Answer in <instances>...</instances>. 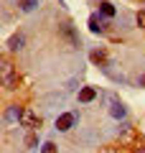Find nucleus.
I'll use <instances>...</instances> for the list:
<instances>
[{
  "instance_id": "f257e3e1",
  "label": "nucleus",
  "mask_w": 145,
  "mask_h": 153,
  "mask_svg": "<svg viewBox=\"0 0 145 153\" xmlns=\"http://www.w3.org/2000/svg\"><path fill=\"white\" fill-rule=\"evenodd\" d=\"M76 117H79L76 112H64V115H59V117H56V130H59V133L71 130L74 123H76Z\"/></svg>"
},
{
  "instance_id": "f03ea898",
  "label": "nucleus",
  "mask_w": 145,
  "mask_h": 153,
  "mask_svg": "<svg viewBox=\"0 0 145 153\" xmlns=\"http://www.w3.org/2000/svg\"><path fill=\"white\" fill-rule=\"evenodd\" d=\"M21 125L36 130V128H41V117H38L36 112H31V110H26V112H23V117H21Z\"/></svg>"
},
{
  "instance_id": "7ed1b4c3",
  "label": "nucleus",
  "mask_w": 145,
  "mask_h": 153,
  "mask_svg": "<svg viewBox=\"0 0 145 153\" xmlns=\"http://www.w3.org/2000/svg\"><path fill=\"white\" fill-rule=\"evenodd\" d=\"M125 112H127V110H125V105H122V102H117V100L112 97V107H109V115H112L115 120H122Z\"/></svg>"
},
{
  "instance_id": "20e7f679",
  "label": "nucleus",
  "mask_w": 145,
  "mask_h": 153,
  "mask_svg": "<svg viewBox=\"0 0 145 153\" xmlns=\"http://www.w3.org/2000/svg\"><path fill=\"white\" fill-rule=\"evenodd\" d=\"M97 97V87H81L79 89V102H92Z\"/></svg>"
},
{
  "instance_id": "39448f33",
  "label": "nucleus",
  "mask_w": 145,
  "mask_h": 153,
  "mask_svg": "<svg viewBox=\"0 0 145 153\" xmlns=\"http://www.w3.org/2000/svg\"><path fill=\"white\" fill-rule=\"evenodd\" d=\"M89 59L94 61V64H99V66H107V54H104L102 49H94V51H89Z\"/></svg>"
},
{
  "instance_id": "423d86ee",
  "label": "nucleus",
  "mask_w": 145,
  "mask_h": 153,
  "mask_svg": "<svg viewBox=\"0 0 145 153\" xmlns=\"http://www.w3.org/2000/svg\"><path fill=\"white\" fill-rule=\"evenodd\" d=\"M89 31L92 33H104V26H102V21H99V16H89Z\"/></svg>"
},
{
  "instance_id": "0eeeda50",
  "label": "nucleus",
  "mask_w": 145,
  "mask_h": 153,
  "mask_svg": "<svg viewBox=\"0 0 145 153\" xmlns=\"http://www.w3.org/2000/svg\"><path fill=\"white\" fill-rule=\"evenodd\" d=\"M23 112H26L23 107H18V105H10V107H8L5 120H21V117H23Z\"/></svg>"
},
{
  "instance_id": "6e6552de",
  "label": "nucleus",
  "mask_w": 145,
  "mask_h": 153,
  "mask_svg": "<svg viewBox=\"0 0 145 153\" xmlns=\"http://www.w3.org/2000/svg\"><path fill=\"white\" fill-rule=\"evenodd\" d=\"M23 44H26V41H23V36H21V33H16V36L8 41V49H10V51H18V49H23Z\"/></svg>"
},
{
  "instance_id": "1a4fd4ad",
  "label": "nucleus",
  "mask_w": 145,
  "mask_h": 153,
  "mask_svg": "<svg viewBox=\"0 0 145 153\" xmlns=\"http://www.w3.org/2000/svg\"><path fill=\"white\" fill-rule=\"evenodd\" d=\"M18 74H8V76H3V84H5V89H16L18 87Z\"/></svg>"
},
{
  "instance_id": "9d476101",
  "label": "nucleus",
  "mask_w": 145,
  "mask_h": 153,
  "mask_svg": "<svg viewBox=\"0 0 145 153\" xmlns=\"http://www.w3.org/2000/svg\"><path fill=\"white\" fill-rule=\"evenodd\" d=\"M18 5H21V10H23V13H31V10H36L38 0H18Z\"/></svg>"
},
{
  "instance_id": "9b49d317",
  "label": "nucleus",
  "mask_w": 145,
  "mask_h": 153,
  "mask_svg": "<svg viewBox=\"0 0 145 153\" xmlns=\"http://www.w3.org/2000/svg\"><path fill=\"white\" fill-rule=\"evenodd\" d=\"M99 10H102L104 18H115V5H112V3H102V5H99Z\"/></svg>"
},
{
  "instance_id": "f8f14e48",
  "label": "nucleus",
  "mask_w": 145,
  "mask_h": 153,
  "mask_svg": "<svg viewBox=\"0 0 145 153\" xmlns=\"http://www.w3.org/2000/svg\"><path fill=\"white\" fill-rule=\"evenodd\" d=\"M41 153H59V151H56V146H54L51 140H46V143L41 146Z\"/></svg>"
},
{
  "instance_id": "ddd939ff",
  "label": "nucleus",
  "mask_w": 145,
  "mask_h": 153,
  "mask_svg": "<svg viewBox=\"0 0 145 153\" xmlns=\"http://www.w3.org/2000/svg\"><path fill=\"white\" fill-rule=\"evenodd\" d=\"M99 153H122V148H120V146H102Z\"/></svg>"
},
{
  "instance_id": "4468645a",
  "label": "nucleus",
  "mask_w": 145,
  "mask_h": 153,
  "mask_svg": "<svg viewBox=\"0 0 145 153\" xmlns=\"http://www.w3.org/2000/svg\"><path fill=\"white\" fill-rule=\"evenodd\" d=\"M36 143H38V138H36V133H31V135L26 138V146H28V148H36Z\"/></svg>"
},
{
  "instance_id": "2eb2a0df",
  "label": "nucleus",
  "mask_w": 145,
  "mask_h": 153,
  "mask_svg": "<svg viewBox=\"0 0 145 153\" xmlns=\"http://www.w3.org/2000/svg\"><path fill=\"white\" fill-rule=\"evenodd\" d=\"M135 21H138V26H140V28H145V10H138Z\"/></svg>"
},
{
  "instance_id": "dca6fc26",
  "label": "nucleus",
  "mask_w": 145,
  "mask_h": 153,
  "mask_svg": "<svg viewBox=\"0 0 145 153\" xmlns=\"http://www.w3.org/2000/svg\"><path fill=\"white\" fill-rule=\"evenodd\" d=\"M132 153H145V146H138V148H135Z\"/></svg>"
},
{
  "instance_id": "f3484780",
  "label": "nucleus",
  "mask_w": 145,
  "mask_h": 153,
  "mask_svg": "<svg viewBox=\"0 0 145 153\" xmlns=\"http://www.w3.org/2000/svg\"><path fill=\"white\" fill-rule=\"evenodd\" d=\"M140 84H143V87H145V74H143V76H140Z\"/></svg>"
}]
</instances>
